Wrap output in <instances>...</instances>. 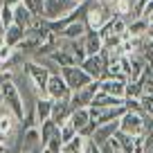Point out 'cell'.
I'll list each match as a JSON object with an SVG mask.
<instances>
[{"mask_svg": "<svg viewBox=\"0 0 153 153\" xmlns=\"http://www.w3.org/2000/svg\"><path fill=\"white\" fill-rule=\"evenodd\" d=\"M56 131H59V126L54 124L52 120H48V122H43V124H38V135H41V149L45 146V144L50 142V140L56 135Z\"/></svg>", "mask_w": 153, "mask_h": 153, "instance_id": "obj_21", "label": "cell"}, {"mask_svg": "<svg viewBox=\"0 0 153 153\" xmlns=\"http://www.w3.org/2000/svg\"><path fill=\"white\" fill-rule=\"evenodd\" d=\"M149 34V23L144 18H133L128 20V29H126V38H146Z\"/></svg>", "mask_w": 153, "mask_h": 153, "instance_id": "obj_19", "label": "cell"}, {"mask_svg": "<svg viewBox=\"0 0 153 153\" xmlns=\"http://www.w3.org/2000/svg\"><path fill=\"white\" fill-rule=\"evenodd\" d=\"M149 48H151V50H153V41H149Z\"/></svg>", "mask_w": 153, "mask_h": 153, "instance_id": "obj_31", "label": "cell"}, {"mask_svg": "<svg viewBox=\"0 0 153 153\" xmlns=\"http://www.w3.org/2000/svg\"><path fill=\"white\" fill-rule=\"evenodd\" d=\"M79 68L90 76L92 81H101L104 74H106V61L101 59V54H97V56H86Z\"/></svg>", "mask_w": 153, "mask_h": 153, "instance_id": "obj_7", "label": "cell"}, {"mask_svg": "<svg viewBox=\"0 0 153 153\" xmlns=\"http://www.w3.org/2000/svg\"><path fill=\"white\" fill-rule=\"evenodd\" d=\"M99 90L115 97V99H124L126 97V79H115V76L104 79V81H99Z\"/></svg>", "mask_w": 153, "mask_h": 153, "instance_id": "obj_10", "label": "cell"}, {"mask_svg": "<svg viewBox=\"0 0 153 153\" xmlns=\"http://www.w3.org/2000/svg\"><path fill=\"white\" fill-rule=\"evenodd\" d=\"M97 2H99V5H104V7H113L115 0H97Z\"/></svg>", "mask_w": 153, "mask_h": 153, "instance_id": "obj_28", "label": "cell"}, {"mask_svg": "<svg viewBox=\"0 0 153 153\" xmlns=\"http://www.w3.org/2000/svg\"><path fill=\"white\" fill-rule=\"evenodd\" d=\"M76 135V131H74V126L68 122V124H63V126H59V137H61V142L65 144V142H70L72 137Z\"/></svg>", "mask_w": 153, "mask_h": 153, "instance_id": "obj_23", "label": "cell"}, {"mask_svg": "<svg viewBox=\"0 0 153 153\" xmlns=\"http://www.w3.org/2000/svg\"><path fill=\"white\" fill-rule=\"evenodd\" d=\"M27 36V32H25L23 27H18V25H9V27L5 29V45H9V48H18L20 43H23V38Z\"/></svg>", "mask_w": 153, "mask_h": 153, "instance_id": "obj_18", "label": "cell"}, {"mask_svg": "<svg viewBox=\"0 0 153 153\" xmlns=\"http://www.w3.org/2000/svg\"><path fill=\"white\" fill-rule=\"evenodd\" d=\"M81 2L76 0H43V16L41 18L48 20V23H54V20L65 18L70 11H74Z\"/></svg>", "mask_w": 153, "mask_h": 153, "instance_id": "obj_2", "label": "cell"}, {"mask_svg": "<svg viewBox=\"0 0 153 153\" xmlns=\"http://www.w3.org/2000/svg\"><path fill=\"white\" fill-rule=\"evenodd\" d=\"M115 140L120 142L122 153H135V137H131V135H126V133H122V131H117Z\"/></svg>", "mask_w": 153, "mask_h": 153, "instance_id": "obj_22", "label": "cell"}, {"mask_svg": "<svg viewBox=\"0 0 153 153\" xmlns=\"http://www.w3.org/2000/svg\"><path fill=\"white\" fill-rule=\"evenodd\" d=\"M86 32H88L86 20H74V23L65 25V29H63L59 36L65 38V41H81V38L86 36Z\"/></svg>", "mask_w": 153, "mask_h": 153, "instance_id": "obj_13", "label": "cell"}, {"mask_svg": "<svg viewBox=\"0 0 153 153\" xmlns=\"http://www.w3.org/2000/svg\"><path fill=\"white\" fill-rule=\"evenodd\" d=\"M20 153H32L41 151V135H38V126L27 131H20Z\"/></svg>", "mask_w": 153, "mask_h": 153, "instance_id": "obj_9", "label": "cell"}, {"mask_svg": "<svg viewBox=\"0 0 153 153\" xmlns=\"http://www.w3.org/2000/svg\"><path fill=\"white\" fill-rule=\"evenodd\" d=\"M70 115H72L70 101H54V106H52V117H50V120H52L56 126H63V124H68V122H70Z\"/></svg>", "mask_w": 153, "mask_h": 153, "instance_id": "obj_14", "label": "cell"}, {"mask_svg": "<svg viewBox=\"0 0 153 153\" xmlns=\"http://www.w3.org/2000/svg\"><path fill=\"white\" fill-rule=\"evenodd\" d=\"M146 2H149V0H137V11H140V9H142V7H144V5H146Z\"/></svg>", "mask_w": 153, "mask_h": 153, "instance_id": "obj_30", "label": "cell"}, {"mask_svg": "<svg viewBox=\"0 0 153 153\" xmlns=\"http://www.w3.org/2000/svg\"><path fill=\"white\" fill-rule=\"evenodd\" d=\"M23 70H25V74H27V79H29V83H32L36 97H45V86H48V79H50L52 72H50L43 63L34 61V59H25Z\"/></svg>", "mask_w": 153, "mask_h": 153, "instance_id": "obj_1", "label": "cell"}, {"mask_svg": "<svg viewBox=\"0 0 153 153\" xmlns=\"http://www.w3.org/2000/svg\"><path fill=\"white\" fill-rule=\"evenodd\" d=\"M97 92H99V81H90L86 88L72 92V97H70V108H72V110H76V108H90V104H92V99H95Z\"/></svg>", "mask_w": 153, "mask_h": 153, "instance_id": "obj_6", "label": "cell"}, {"mask_svg": "<svg viewBox=\"0 0 153 153\" xmlns=\"http://www.w3.org/2000/svg\"><path fill=\"white\" fill-rule=\"evenodd\" d=\"M120 106H124V99H115V97L106 95V92H97L95 99H92L90 108H97V110H106V108H120Z\"/></svg>", "mask_w": 153, "mask_h": 153, "instance_id": "obj_16", "label": "cell"}, {"mask_svg": "<svg viewBox=\"0 0 153 153\" xmlns=\"http://www.w3.org/2000/svg\"><path fill=\"white\" fill-rule=\"evenodd\" d=\"M76 2H83V0H76Z\"/></svg>", "mask_w": 153, "mask_h": 153, "instance_id": "obj_33", "label": "cell"}, {"mask_svg": "<svg viewBox=\"0 0 153 153\" xmlns=\"http://www.w3.org/2000/svg\"><path fill=\"white\" fill-rule=\"evenodd\" d=\"M32 153H41V151H32Z\"/></svg>", "mask_w": 153, "mask_h": 153, "instance_id": "obj_32", "label": "cell"}, {"mask_svg": "<svg viewBox=\"0 0 153 153\" xmlns=\"http://www.w3.org/2000/svg\"><path fill=\"white\" fill-rule=\"evenodd\" d=\"M90 122H92V113H90V108H76V110H72V115H70V124L74 126L76 133H79L81 128H86Z\"/></svg>", "mask_w": 153, "mask_h": 153, "instance_id": "obj_17", "label": "cell"}, {"mask_svg": "<svg viewBox=\"0 0 153 153\" xmlns=\"http://www.w3.org/2000/svg\"><path fill=\"white\" fill-rule=\"evenodd\" d=\"M126 97L142 99V86H140V81H126ZM126 97H124V99H126Z\"/></svg>", "mask_w": 153, "mask_h": 153, "instance_id": "obj_24", "label": "cell"}, {"mask_svg": "<svg viewBox=\"0 0 153 153\" xmlns=\"http://www.w3.org/2000/svg\"><path fill=\"white\" fill-rule=\"evenodd\" d=\"M2 5H5V7H11V9H14V7L23 5V0H2Z\"/></svg>", "mask_w": 153, "mask_h": 153, "instance_id": "obj_27", "label": "cell"}, {"mask_svg": "<svg viewBox=\"0 0 153 153\" xmlns=\"http://www.w3.org/2000/svg\"><path fill=\"white\" fill-rule=\"evenodd\" d=\"M117 131H120V120L117 122H108V124H101V126H97V131L92 133L90 142L97 144V146H101V144L110 142V140L117 135Z\"/></svg>", "mask_w": 153, "mask_h": 153, "instance_id": "obj_8", "label": "cell"}, {"mask_svg": "<svg viewBox=\"0 0 153 153\" xmlns=\"http://www.w3.org/2000/svg\"><path fill=\"white\" fill-rule=\"evenodd\" d=\"M86 146H88V140H86V137H81V135L76 133L74 137L70 140V142L63 144L61 153H86Z\"/></svg>", "mask_w": 153, "mask_h": 153, "instance_id": "obj_20", "label": "cell"}, {"mask_svg": "<svg viewBox=\"0 0 153 153\" xmlns=\"http://www.w3.org/2000/svg\"><path fill=\"white\" fill-rule=\"evenodd\" d=\"M81 43H83V50H86V56H97L104 50V41H101L99 32H95V29H88L86 36L81 38Z\"/></svg>", "mask_w": 153, "mask_h": 153, "instance_id": "obj_11", "label": "cell"}, {"mask_svg": "<svg viewBox=\"0 0 153 153\" xmlns=\"http://www.w3.org/2000/svg\"><path fill=\"white\" fill-rule=\"evenodd\" d=\"M120 131L131 137H142L144 135V113H128L126 110L120 120Z\"/></svg>", "mask_w": 153, "mask_h": 153, "instance_id": "obj_4", "label": "cell"}, {"mask_svg": "<svg viewBox=\"0 0 153 153\" xmlns=\"http://www.w3.org/2000/svg\"><path fill=\"white\" fill-rule=\"evenodd\" d=\"M140 104H142V113L144 115H151L153 117V95H146L140 99Z\"/></svg>", "mask_w": 153, "mask_h": 153, "instance_id": "obj_26", "label": "cell"}, {"mask_svg": "<svg viewBox=\"0 0 153 153\" xmlns=\"http://www.w3.org/2000/svg\"><path fill=\"white\" fill-rule=\"evenodd\" d=\"M45 97L52 99V101H70L72 92H70V88H68L65 79L61 76V72H59V74H50L48 86H45Z\"/></svg>", "mask_w": 153, "mask_h": 153, "instance_id": "obj_3", "label": "cell"}, {"mask_svg": "<svg viewBox=\"0 0 153 153\" xmlns=\"http://www.w3.org/2000/svg\"><path fill=\"white\" fill-rule=\"evenodd\" d=\"M52 106H54L52 99H48V97H36V101H34L36 126H38V124H43V122H48L50 117H52Z\"/></svg>", "mask_w": 153, "mask_h": 153, "instance_id": "obj_12", "label": "cell"}, {"mask_svg": "<svg viewBox=\"0 0 153 153\" xmlns=\"http://www.w3.org/2000/svg\"><path fill=\"white\" fill-rule=\"evenodd\" d=\"M36 18H38V16H34V14H32V11H29L25 5L14 7V23L18 25V27H23L25 32H27V29L32 27L34 23H36Z\"/></svg>", "mask_w": 153, "mask_h": 153, "instance_id": "obj_15", "label": "cell"}, {"mask_svg": "<svg viewBox=\"0 0 153 153\" xmlns=\"http://www.w3.org/2000/svg\"><path fill=\"white\" fill-rule=\"evenodd\" d=\"M0 43H5V25L0 23Z\"/></svg>", "mask_w": 153, "mask_h": 153, "instance_id": "obj_29", "label": "cell"}, {"mask_svg": "<svg viewBox=\"0 0 153 153\" xmlns=\"http://www.w3.org/2000/svg\"><path fill=\"white\" fill-rule=\"evenodd\" d=\"M0 5H2V0H0Z\"/></svg>", "mask_w": 153, "mask_h": 153, "instance_id": "obj_34", "label": "cell"}, {"mask_svg": "<svg viewBox=\"0 0 153 153\" xmlns=\"http://www.w3.org/2000/svg\"><path fill=\"white\" fill-rule=\"evenodd\" d=\"M61 76L65 79V83H68V88H70V92L81 90V88H86L88 83L92 81V79H90V76H88V74H86V72H83L79 65L63 68V70H61Z\"/></svg>", "mask_w": 153, "mask_h": 153, "instance_id": "obj_5", "label": "cell"}, {"mask_svg": "<svg viewBox=\"0 0 153 153\" xmlns=\"http://www.w3.org/2000/svg\"><path fill=\"white\" fill-rule=\"evenodd\" d=\"M0 23L5 25V29L9 27V25H14V9L11 7H0Z\"/></svg>", "mask_w": 153, "mask_h": 153, "instance_id": "obj_25", "label": "cell"}]
</instances>
